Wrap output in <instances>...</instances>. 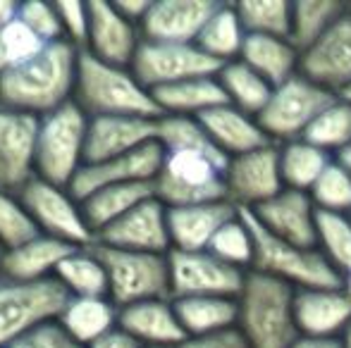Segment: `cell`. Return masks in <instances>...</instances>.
<instances>
[{
	"instance_id": "cell-49",
	"label": "cell",
	"mask_w": 351,
	"mask_h": 348,
	"mask_svg": "<svg viewBox=\"0 0 351 348\" xmlns=\"http://www.w3.org/2000/svg\"><path fill=\"white\" fill-rule=\"evenodd\" d=\"M112 5H115V10L127 22L139 27L143 22V17H146L148 8H151V0H117V3H112Z\"/></svg>"
},
{
	"instance_id": "cell-44",
	"label": "cell",
	"mask_w": 351,
	"mask_h": 348,
	"mask_svg": "<svg viewBox=\"0 0 351 348\" xmlns=\"http://www.w3.org/2000/svg\"><path fill=\"white\" fill-rule=\"evenodd\" d=\"M3 43H5V53H8L10 67L32 60L34 55H38L48 46L19 17L10 27L3 29Z\"/></svg>"
},
{
	"instance_id": "cell-24",
	"label": "cell",
	"mask_w": 351,
	"mask_h": 348,
	"mask_svg": "<svg viewBox=\"0 0 351 348\" xmlns=\"http://www.w3.org/2000/svg\"><path fill=\"white\" fill-rule=\"evenodd\" d=\"M296 327L301 336L339 339L351 322L347 289H299L294 298Z\"/></svg>"
},
{
	"instance_id": "cell-5",
	"label": "cell",
	"mask_w": 351,
	"mask_h": 348,
	"mask_svg": "<svg viewBox=\"0 0 351 348\" xmlns=\"http://www.w3.org/2000/svg\"><path fill=\"white\" fill-rule=\"evenodd\" d=\"M254 234L256 258L254 272L268 274L280 282L299 289H339L344 286V279L332 267L318 248H301L294 243H287L282 239L265 232L249 210H239Z\"/></svg>"
},
{
	"instance_id": "cell-1",
	"label": "cell",
	"mask_w": 351,
	"mask_h": 348,
	"mask_svg": "<svg viewBox=\"0 0 351 348\" xmlns=\"http://www.w3.org/2000/svg\"><path fill=\"white\" fill-rule=\"evenodd\" d=\"M79 48L70 41L48 43L32 60L0 75V107L43 117L74 98Z\"/></svg>"
},
{
	"instance_id": "cell-8",
	"label": "cell",
	"mask_w": 351,
	"mask_h": 348,
	"mask_svg": "<svg viewBox=\"0 0 351 348\" xmlns=\"http://www.w3.org/2000/svg\"><path fill=\"white\" fill-rule=\"evenodd\" d=\"M70 301L56 277L43 282H10L0 279V348H10L34 327L58 320Z\"/></svg>"
},
{
	"instance_id": "cell-14",
	"label": "cell",
	"mask_w": 351,
	"mask_h": 348,
	"mask_svg": "<svg viewBox=\"0 0 351 348\" xmlns=\"http://www.w3.org/2000/svg\"><path fill=\"white\" fill-rule=\"evenodd\" d=\"M165 150L158 141L141 146L120 158L106 160V163L84 165L70 184V193L82 203L91 193L117 184H153L160 174Z\"/></svg>"
},
{
	"instance_id": "cell-12",
	"label": "cell",
	"mask_w": 351,
	"mask_h": 348,
	"mask_svg": "<svg viewBox=\"0 0 351 348\" xmlns=\"http://www.w3.org/2000/svg\"><path fill=\"white\" fill-rule=\"evenodd\" d=\"M170 293L172 298L225 296L239 298L244 289V269L217 260L210 251H170Z\"/></svg>"
},
{
	"instance_id": "cell-35",
	"label": "cell",
	"mask_w": 351,
	"mask_h": 348,
	"mask_svg": "<svg viewBox=\"0 0 351 348\" xmlns=\"http://www.w3.org/2000/svg\"><path fill=\"white\" fill-rule=\"evenodd\" d=\"M217 79L225 88L227 103L251 117H258L273 96V86L241 60L227 62Z\"/></svg>"
},
{
	"instance_id": "cell-46",
	"label": "cell",
	"mask_w": 351,
	"mask_h": 348,
	"mask_svg": "<svg viewBox=\"0 0 351 348\" xmlns=\"http://www.w3.org/2000/svg\"><path fill=\"white\" fill-rule=\"evenodd\" d=\"M10 348H84L72 339L58 320H48L43 325L34 327L32 332L17 339Z\"/></svg>"
},
{
	"instance_id": "cell-4",
	"label": "cell",
	"mask_w": 351,
	"mask_h": 348,
	"mask_svg": "<svg viewBox=\"0 0 351 348\" xmlns=\"http://www.w3.org/2000/svg\"><path fill=\"white\" fill-rule=\"evenodd\" d=\"M88 115L74 101L38 117L36 176L62 189L84 168L88 136Z\"/></svg>"
},
{
	"instance_id": "cell-57",
	"label": "cell",
	"mask_w": 351,
	"mask_h": 348,
	"mask_svg": "<svg viewBox=\"0 0 351 348\" xmlns=\"http://www.w3.org/2000/svg\"><path fill=\"white\" fill-rule=\"evenodd\" d=\"M3 253H5V251L0 248V265H3ZM0 279H3V267H0Z\"/></svg>"
},
{
	"instance_id": "cell-15",
	"label": "cell",
	"mask_w": 351,
	"mask_h": 348,
	"mask_svg": "<svg viewBox=\"0 0 351 348\" xmlns=\"http://www.w3.org/2000/svg\"><path fill=\"white\" fill-rule=\"evenodd\" d=\"M38 117L0 107V189L19 193L36 176Z\"/></svg>"
},
{
	"instance_id": "cell-52",
	"label": "cell",
	"mask_w": 351,
	"mask_h": 348,
	"mask_svg": "<svg viewBox=\"0 0 351 348\" xmlns=\"http://www.w3.org/2000/svg\"><path fill=\"white\" fill-rule=\"evenodd\" d=\"M335 160H337V163L342 165V168L347 170L349 176H351V146H349V148H344L342 153H337V155H335Z\"/></svg>"
},
{
	"instance_id": "cell-43",
	"label": "cell",
	"mask_w": 351,
	"mask_h": 348,
	"mask_svg": "<svg viewBox=\"0 0 351 348\" xmlns=\"http://www.w3.org/2000/svg\"><path fill=\"white\" fill-rule=\"evenodd\" d=\"M19 19H22L43 43L65 41V31H62V22L56 10V3L48 5V3H41V0H24V3L19 5Z\"/></svg>"
},
{
	"instance_id": "cell-2",
	"label": "cell",
	"mask_w": 351,
	"mask_h": 348,
	"mask_svg": "<svg viewBox=\"0 0 351 348\" xmlns=\"http://www.w3.org/2000/svg\"><path fill=\"white\" fill-rule=\"evenodd\" d=\"M74 103L93 117H146L160 120L162 112L153 93L134 77L130 67H115L79 51Z\"/></svg>"
},
{
	"instance_id": "cell-9",
	"label": "cell",
	"mask_w": 351,
	"mask_h": 348,
	"mask_svg": "<svg viewBox=\"0 0 351 348\" xmlns=\"http://www.w3.org/2000/svg\"><path fill=\"white\" fill-rule=\"evenodd\" d=\"M337 98V93L328 91L299 72L289 81L273 88V96L258 115V122L273 141H299L318 120L320 112Z\"/></svg>"
},
{
	"instance_id": "cell-28",
	"label": "cell",
	"mask_w": 351,
	"mask_h": 348,
	"mask_svg": "<svg viewBox=\"0 0 351 348\" xmlns=\"http://www.w3.org/2000/svg\"><path fill=\"white\" fill-rule=\"evenodd\" d=\"M153 101L158 103L162 117H201L206 112L227 105L225 88L217 77H201V79L180 81V84L156 88Z\"/></svg>"
},
{
	"instance_id": "cell-32",
	"label": "cell",
	"mask_w": 351,
	"mask_h": 348,
	"mask_svg": "<svg viewBox=\"0 0 351 348\" xmlns=\"http://www.w3.org/2000/svg\"><path fill=\"white\" fill-rule=\"evenodd\" d=\"M56 279L65 286V291L74 298H108L110 282L108 272L93 248H77L72 256L60 263Z\"/></svg>"
},
{
	"instance_id": "cell-38",
	"label": "cell",
	"mask_w": 351,
	"mask_h": 348,
	"mask_svg": "<svg viewBox=\"0 0 351 348\" xmlns=\"http://www.w3.org/2000/svg\"><path fill=\"white\" fill-rule=\"evenodd\" d=\"M308 144L318 146L320 150L330 153L335 158L344 148L351 146V105L342 98L328 105L318 115V120L311 124V129L304 136Z\"/></svg>"
},
{
	"instance_id": "cell-16",
	"label": "cell",
	"mask_w": 351,
	"mask_h": 348,
	"mask_svg": "<svg viewBox=\"0 0 351 348\" xmlns=\"http://www.w3.org/2000/svg\"><path fill=\"white\" fill-rule=\"evenodd\" d=\"M96 243L122 251H139V253H160L167 256L172 251L170 229H167V208L165 203L153 196L143 200L134 210L112 222L103 232L96 234Z\"/></svg>"
},
{
	"instance_id": "cell-48",
	"label": "cell",
	"mask_w": 351,
	"mask_h": 348,
	"mask_svg": "<svg viewBox=\"0 0 351 348\" xmlns=\"http://www.w3.org/2000/svg\"><path fill=\"white\" fill-rule=\"evenodd\" d=\"M88 348H143L134 336H130L125 330L115 327L112 332H108L106 336H101L98 341H93Z\"/></svg>"
},
{
	"instance_id": "cell-22",
	"label": "cell",
	"mask_w": 351,
	"mask_h": 348,
	"mask_svg": "<svg viewBox=\"0 0 351 348\" xmlns=\"http://www.w3.org/2000/svg\"><path fill=\"white\" fill-rule=\"evenodd\" d=\"M237 215H239V208L232 200L167 208V229H170L172 251H208L215 234Z\"/></svg>"
},
{
	"instance_id": "cell-19",
	"label": "cell",
	"mask_w": 351,
	"mask_h": 348,
	"mask_svg": "<svg viewBox=\"0 0 351 348\" xmlns=\"http://www.w3.org/2000/svg\"><path fill=\"white\" fill-rule=\"evenodd\" d=\"M299 72L337 96L351 86V8L315 46L301 53Z\"/></svg>"
},
{
	"instance_id": "cell-42",
	"label": "cell",
	"mask_w": 351,
	"mask_h": 348,
	"mask_svg": "<svg viewBox=\"0 0 351 348\" xmlns=\"http://www.w3.org/2000/svg\"><path fill=\"white\" fill-rule=\"evenodd\" d=\"M36 237H41V232L22 205L19 196L0 189V248L12 251Z\"/></svg>"
},
{
	"instance_id": "cell-39",
	"label": "cell",
	"mask_w": 351,
	"mask_h": 348,
	"mask_svg": "<svg viewBox=\"0 0 351 348\" xmlns=\"http://www.w3.org/2000/svg\"><path fill=\"white\" fill-rule=\"evenodd\" d=\"M318 251L342 279L351 274V215L320 213L318 210Z\"/></svg>"
},
{
	"instance_id": "cell-53",
	"label": "cell",
	"mask_w": 351,
	"mask_h": 348,
	"mask_svg": "<svg viewBox=\"0 0 351 348\" xmlns=\"http://www.w3.org/2000/svg\"><path fill=\"white\" fill-rule=\"evenodd\" d=\"M10 67L8 53H5V43H3V29H0V75Z\"/></svg>"
},
{
	"instance_id": "cell-56",
	"label": "cell",
	"mask_w": 351,
	"mask_h": 348,
	"mask_svg": "<svg viewBox=\"0 0 351 348\" xmlns=\"http://www.w3.org/2000/svg\"><path fill=\"white\" fill-rule=\"evenodd\" d=\"M344 289H347V293H349V298H351V274L347 279H344Z\"/></svg>"
},
{
	"instance_id": "cell-51",
	"label": "cell",
	"mask_w": 351,
	"mask_h": 348,
	"mask_svg": "<svg viewBox=\"0 0 351 348\" xmlns=\"http://www.w3.org/2000/svg\"><path fill=\"white\" fill-rule=\"evenodd\" d=\"M19 5L22 3L17 0H0V29L10 27L19 17Z\"/></svg>"
},
{
	"instance_id": "cell-27",
	"label": "cell",
	"mask_w": 351,
	"mask_h": 348,
	"mask_svg": "<svg viewBox=\"0 0 351 348\" xmlns=\"http://www.w3.org/2000/svg\"><path fill=\"white\" fill-rule=\"evenodd\" d=\"M239 60L246 62L256 75H261L275 88V86L285 84V81H289L291 77L299 75L301 53L291 46L289 38L246 34Z\"/></svg>"
},
{
	"instance_id": "cell-54",
	"label": "cell",
	"mask_w": 351,
	"mask_h": 348,
	"mask_svg": "<svg viewBox=\"0 0 351 348\" xmlns=\"http://www.w3.org/2000/svg\"><path fill=\"white\" fill-rule=\"evenodd\" d=\"M342 339V348H351V322H349V327L344 330V334L339 336Z\"/></svg>"
},
{
	"instance_id": "cell-30",
	"label": "cell",
	"mask_w": 351,
	"mask_h": 348,
	"mask_svg": "<svg viewBox=\"0 0 351 348\" xmlns=\"http://www.w3.org/2000/svg\"><path fill=\"white\" fill-rule=\"evenodd\" d=\"M177 317L186 336H206L239 325V298L225 296H189L172 298Z\"/></svg>"
},
{
	"instance_id": "cell-50",
	"label": "cell",
	"mask_w": 351,
	"mask_h": 348,
	"mask_svg": "<svg viewBox=\"0 0 351 348\" xmlns=\"http://www.w3.org/2000/svg\"><path fill=\"white\" fill-rule=\"evenodd\" d=\"M291 348H342V339H320V336H299Z\"/></svg>"
},
{
	"instance_id": "cell-11",
	"label": "cell",
	"mask_w": 351,
	"mask_h": 348,
	"mask_svg": "<svg viewBox=\"0 0 351 348\" xmlns=\"http://www.w3.org/2000/svg\"><path fill=\"white\" fill-rule=\"evenodd\" d=\"M222 67H225L222 62L206 55L196 43L141 41L130 70L148 91H156L180 81L217 77Z\"/></svg>"
},
{
	"instance_id": "cell-47",
	"label": "cell",
	"mask_w": 351,
	"mask_h": 348,
	"mask_svg": "<svg viewBox=\"0 0 351 348\" xmlns=\"http://www.w3.org/2000/svg\"><path fill=\"white\" fill-rule=\"evenodd\" d=\"M180 348H251V346L246 341V336L241 334L239 327H230V330L215 332V334L186 339Z\"/></svg>"
},
{
	"instance_id": "cell-41",
	"label": "cell",
	"mask_w": 351,
	"mask_h": 348,
	"mask_svg": "<svg viewBox=\"0 0 351 348\" xmlns=\"http://www.w3.org/2000/svg\"><path fill=\"white\" fill-rule=\"evenodd\" d=\"M315 210L335 215H351V176L337 160L320 174V179L308 191Z\"/></svg>"
},
{
	"instance_id": "cell-40",
	"label": "cell",
	"mask_w": 351,
	"mask_h": 348,
	"mask_svg": "<svg viewBox=\"0 0 351 348\" xmlns=\"http://www.w3.org/2000/svg\"><path fill=\"white\" fill-rule=\"evenodd\" d=\"M208 251L217 260L232 265V267L239 269H254V258H256V243L254 234H251L249 224H246L244 215H237L232 217L220 232L215 234V239L210 241Z\"/></svg>"
},
{
	"instance_id": "cell-21",
	"label": "cell",
	"mask_w": 351,
	"mask_h": 348,
	"mask_svg": "<svg viewBox=\"0 0 351 348\" xmlns=\"http://www.w3.org/2000/svg\"><path fill=\"white\" fill-rule=\"evenodd\" d=\"M158 141V120L146 117H93L88 122L84 165L120 158Z\"/></svg>"
},
{
	"instance_id": "cell-37",
	"label": "cell",
	"mask_w": 351,
	"mask_h": 348,
	"mask_svg": "<svg viewBox=\"0 0 351 348\" xmlns=\"http://www.w3.org/2000/svg\"><path fill=\"white\" fill-rule=\"evenodd\" d=\"M234 8L246 34L289 38L294 3H287V0H246V3H237Z\"/></svg>"
},
{
	"instance_id": "cell-34",
	"label": "cell",
	"mask_w": 351,
	"mask_h": 348,
	"mask_svg": "<svg viewBox=\"0 0 351 348\" xmlns=\"http://www.w3.org/2000/svg\"><path fill=\"white\" fill-rule=\"evenodd\" d=\"M332 160V155L320 150L318 146L308 144L306 139L285 144L280 148V170L285 189L308 193L315 181L320 179V174L330 168Z\"/></svg>"
},
{
	"instance_id": "cell-20",
	"label": "cell",
	"mask_w": 351,
	"mask_h": 348,
	"mask_svg": "<svg viewBox=\"0 0 351 348\" xmlns=\"http://www.w3.org/2000/svg\"><path fill=\"white\" fill-rule=\"evenodd\" d=\"M141 31L127 22L112 3L91 0L88 3V43L86 53L115 67H132L141 46Z\"/></svg>"
},
{
	"instance_id": "cell-17",
	"label": "cell",
	"mask_w": 351,
	"mask_h": 348,
	"mask_svg": "<svg viewBox=\"0 0 351 348\" xmlns=\"http://www.w3.org/2000/svg\"><path fill=\"white\" fill-rule=\"evenodd\" d=\"M273 237L301 248H318V210L304 191L285 189L273 200L249 210Z\"/></svg>"
},
{
	"instance_id": "cell-33",
	"label": "cell",
	"mask_w": 351,
	"mask_h": 348,
	"mask_svg": "<svg viewBox=\"0 0 351 348\" xmlns=\"http://www.w3.org/2000/svg\"><path fill=\"white\" fill-rule=\"evenodd\" d=\"M244 41H246V29L241 24L239 14H237V8L234 5L220 3V8L215 10V14L208 19V24L201 31L196 46L206 55H210L213 60L227 65V62L239 60Z\"/></svg>"
},
{
	"instance_id": "cell-23",
	"label": "cell",
	"mask_w": 351,
	"mask_h": 348,
	"mask_svg": "<svg viewBox=\"0 0 351 348\" xmlns=\"http://www.w3.org/2000/svg\"><path fill=\"white\" fill-rule=\"evenodd\" d=\"M117 327L143 348H180L189 336L177 317L172 298H156L120 308Z\"/></svg>"
},
{
	"instance_id": "cell-3",
	"label": "cell",
	"mask_w": 351,
	"mask_h": 348,
	"mask_svg": "<svg viewBox=\"0 0 351 348\" xmlns=\"http://www.w3.org/2000/svg\"><path fill=\"white\" fill-rule=\"evenodd\" d=\"M296 289L251 269L239 296V330L251 348H291L301 336L294 315Z\"/></svg>"
},
{
	"instance_id": "cell-7",
	"label": "cell",
	"mask_w": 351,
	"mask_h": 348,
	"mask_svg": "<svg viewBox=\"0 0 351 348\" xmlns=\"http://www.w3.org/2000/svg\"><path fill=\"white\" fill-rule=\"evenodd\" d=\"M93 253L103 263L110 282V301L117 308L156 298H172L170 260L160 253H139L93 243Z\"/></svg>"
},
{
	"instance_id": "cell-26",
	"label": "cell",
	"mask_w": 351,
	"mask_h": 348,
	"mask_svg": "<svg viewBox=\"0 0 351 348\" xmlns=\"http://www.w3.org/2000/svg\"><path fill=\"white\" fill-rule=\"evenodd\" d=\"M74 251H77V246H70V243L41 234V237L3 253V265H0L3 279L22 284L53 279L60 263L67 256H72Z\"/></svg>"
},
{
	"instance_id": "cell-25",
	"label": "cell",
	"mask_w": 351,
	"mask_h": 348,
	"mask_svg": "<svg viewBox=\"0 0 351 348\" xmlns=\"http://www.w3.org/2000/svg\"><path fill=\"white\" fill-rule=\"evenodd\" d=\"M196 120L201 122V126H204L206 134L213 139V144L230 160L237 158V155L251 153V150H258L275 144L263 131L258 117L246 115V112L237 110L230 103L196 117Z\"/></svg>"
},
{
	"instance_id": "cell-31",
	"label": "cell",
	"mask_w": 351,
	"mask_h": 348,
	"mask_svg": "<svg viewBox=\"0 0 351 348\" xmlns=\"http://www.w3.org/2000/svg\"><path fill=\"white\" fill-rule=\"evenodd\" d=\"M153 196H156V186L153 184L106 186V189L91 193L86 200H82V213L86 217V224L91 227L93 237H96L98 232L110 227L112 222L125 217L130 210H134L136 205L153 198Z\"/></svg>"
},
{
	"instance_id": "cell-18",
	"label": "cell",
	"mask_w": 351,
	"mask_h": 348,
	"mask_svg": "<svg viewBox=\"0 0 351 348\" xmlns=\"http://www.w3.org/2000/svg\"><path fill=\"white\" fill-rule=\"evenodd\" d=\"M215 0H156L139 24L143 41L156 43H196L215 14Z\"/></svg>"
},
{
	"instance_id": "cell-36",
	"label": "cell",
	"mask_w": 351,
	"mask_h": 348,
	"mask_svg": "<svg viewBox=\"0 0 351 348\" xmlns=\"http://www.w3.org/2000/svg\"><path fill=\"white\" fill-rule=\"evenodd\" d=\"M347 5L337 0H299L291 10V34L289 41L299 53L308 51L330 31L335 22L342 17Z\"/></svg>"
},
{
	"instance_id": "cell-55",
	"label": "cell",
	"mask_w": 351,
	"mask_h": 348,
	"mask_svg": "<svg viewBox=\"0 0 351 348\" xmlns=\"http://www.w3.org/2000/svg\"><path fill=\"white\" fill-rule=\"evenodd\" d=\"M339 98H342V101H347L349 105H351V86H347V88H344V91L339 93Z\"/></svg>"
},
{
	"instance_id": "cell-13",
	"label": "cell",
	"mask_w": 351,
	"mask_h": 348,
	"mask_svg": "<svg viewBox=\"0 0 351 348\" xmlns=\"http://www.w3.org/2000/svg\"><path fill=\"white\" fill-rule=\"evenodd\" d=\"M227 198L239 210H256L285 191L280 148L275 144L230 160L225 174Z\"/></svg>"
},
{
	"instance_id": "cell-6",
	"label": "cell",
	"mask_w": 351,
	"mask_h": 348,
	"mask_svg": "<svg viewBox=\"0 0 351 348\" xmlns=\"http://www.w3.org/2000/svg\"><path fill=\"white\" fill-rule=\"evenodd\" d=\"M227 168L230 160L199 150H165L160 174L156 176V198L165 208L215 203L227 198Z\"/></svg>"
},
{
	"instance_id": "cell-29",
	"label": "cell",
	"mask_w": 351,
	"mask_h": 348,
	"mask_svg": "<svg viewBox=\"0 0 351 348\" xmlns=\"http://www.w3.org/2000/svg\"><path fill=\"white\" fill-rule=\"evenodd\" d=\"M120 308L110 298H74L70 296L67 306L58 315L60 327L77 344L88 348L93 341L106 336L117 327Z\"/></svg>"
},
{
	"instance_id": "cell-10",
	"label": "cell",
	"mask_w": 351,
	"mask_h": 348,
	"mask_svg": "<svg viewBox=\"0 0 351 348\" xmlns=\"http://www.w3.org/2000/svg\"><path fill=\"white\" fill-rule=\"evenodd\" d=\"M17 196L43 237H53L77 248L96 243V237L82 213V203L70 193V189L34 176Z\"/></svg>"
},
{
	"instance_id": "cell-45",
	"label": "cell",
	"mask_w": 351,
	"mask_h": 348,
	"mask_svg": "<svg viewBox=\"0 0 351 348\" xmlns=\"http://www.w3.org/2000/svg\"><path fill=\"white\" fill-rule=\"evenodd\" d=\"M56 10H58V14H60L65 41H70L72 46H77L79 51H86V43H88V3L65 0V3H56Z\"/></svg>"
}]
</instances>
